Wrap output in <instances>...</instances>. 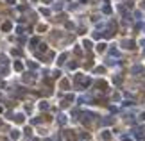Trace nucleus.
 <instances>
[{"label": "nucleus", "instance_id": "f257e3e1", "mask_svg": "<svg viewBox=\"0 0 145 141\" xmlns=\"http://www.w3.org/2000/svg\"><path fill=\"white\" fill-rule=\"evenodd\" d=\"M66 139H68V141H73V139H75V134H73L72 131H66Z\"/></svg>", "mask_w": 145, "mask_h": 141}, {"label": "nucleus", "instance_id": "f03ea898", "mask_svg": "<svg viewBox=\"0 0 145 141\" xmlns=\"http://www.w3.org/2000/svg\"><path fill=\"white\" fill-rule=\"evenodd\" d=\"M11 138H13V139H18V138H20L18 131H13V132H11Z\"/></svg>", "mask_w": 145, "mask_h": 141}, {"label": "nucleus", "instance_id": "7ed1b4c3", "mask_svg": "<svg viewBox=\"0 0 145 141\" xmlns=\"http://www.w3.org/2000/svg\"><path fill=\"white\" fill-rule=\"evenodd\" d=\"M102 138H104V139H109V138H111V134H109V132H104Z\"/></svg>", "mask_w": 145, "mask_h": 141}, {"label": "nucleus", "instance_id": "20e7f679", "mask_svg": "<svg viewBox=\"0 0 145 141\" xmlns=\"http://www.w3.org/2000/svg\"><path fill=\"white\" fill-rule=\"evenodd\" d=\"M124 141H131V139H129V138H125V139H124Z\"/></svg>", "mask_w": 145, "mask_h": 141}, {"label": "nucleus", "instance_id": "39448f33", "mask_svg": "<svg viewBox=\"0 0 145 141\" xmlns=\"http://www.w3.org/2000/svg\"><path fill=\"white\" fill-rule=\"evenodd\" d=\"M45 141H50V139H45Z\"/></svg>", "mask_w": 145, "mask_h": 141}]
</instances>
